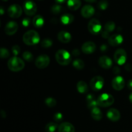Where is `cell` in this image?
I'll use <instances>...</instances> for the list:
<instances>
[{"label": "cell", "mask_w": 132, "mask_h": 132, "mask_svg": "<svg viewBox=\"0 0 132 132\" xmlns=\"http://www.w3.org/2000/svg\"><path fill=\"white\" fill-rule=\"evenodd\" d=\"M23 42L28 46H32L38 43L40 41L39 34L34 30L27 31L24 34L23 37Z\"/></svg>", "instance_id": "1"}, {"label": "cell", "mask_w": 132, "mask_h": 132, "mask_svg": "<svg viewBox=\"0 0 132 132\" xmlns=\"http://www.w3.org/2000/svg\"><path fill=\"white\" fill-rule=\"evenodd\" d=\"M55 59L59 64L63 66L68 65L72 61L70 54L67 50L61 49L55 53Z\"/></svg>", "instance_id": "2"}, {"label": "cell", "mask_w": 132, "mask_h": 132, "mask_svg": "<svg viewBox=\"0 0 132 132\" xmlns=\"http://www.w3.org/2000/svg\"><path fill=\"white\" fill-rule=\"evenodd\" d=\"M24 62L23 59L14 56L8 61V67L12 72H19L24 68Z\"/></svg>", "instance_id": "3"}, {"label": "cell", "mask_w": 132, "mask_h": 132, "mask_svg": "<svg viewBox=\"0 0 132 132\" xmlns=\"http://www.w3.org/2000/svg\"><path fill=\"white\" fill-rule=\"evenodd\" d=\"M98 106L101 107H108L114 103V98L112 95L108 94H103L99 95L97 99Z\"/></svg>", "instance_id": "4"}, {"label": "cell", "mask_w": 132, "mask_h": 132, "mask_svg": "<svg viewBox=\"0 0 132 132\" xmlns=\"http://www.w3.org/2000/svg\"><path fill=\"white\" fill-rule=\"evenodd\" d=\"M88 29L92 34L97 35L98 34L101 32V24L98 19H95V18L92 19L88 24Z\"/></svg>", "instance_id": "5"}, {"label": "cell", "mask_w": 132, "mask_h": 132, "mask_svg": "<svg viewBox=\"0 0 132 132\" xmlns=\"http://www.w3.org/2000/svg\"><path fill=\"white\" fill-rule=\"evenodd\" d=\"M90 85L93 90L95 92L99 91L104 86V79L100 76H95L90 81Z\"/></svg>", "instance_id": "6"}, {"label": "cell", "mask_w": 132, "mask_h": 132, "mask_svg": "<svg viewBox=\"0 0 132 132\" xmlns=\"http://www.w3.org/2000/svg\"><path fill=\"white\" fill-rule=\"evenodd\" d=\"M113 57L117 64L119 65H122L126 63L127 59V54L124 49L119 48L116 51Z\"/></svg>", "instance_id": "7"}, {"label": "cell", "mask_w": 132, "mask_h": 132, "mask_svg": "<svg viewBox=\"0 0 132 132\" xmlns=\"http://www.w3.org/2000/svg\"><path fill=\"white\" fill-rule=\"evenodd\" d=\"M23 10L27 15H34L37 12V6L34 1L28 0L24 3Z\"/></svg>", "instance_id": "8"}, {"label": "cell", "mask_w": 132, "mask_h": 132, "mask_svg": "<svg viewBox=\"0 0 132 132\" xmlns=\"http://www.w3.org/2000/svg\"><path fill=\"white\" fill-rule=\"evenodd\" d=\"M50 58L47 55H41L37 57L36 59L35 64L36 67L40 69H43V68H46L50 64Z\"/></svg>", "instance_id": "9"}, {"label": "cell", "mask_w": 132, "mask_h": 132, "mask_svg": "<svg viewBox=\"0 0 132 132\" xmlns=\"http://www.w3.org/2000/svg\"><path fill=\"white\" fill-rule=\"evenodd\" d=\"M8 14L12 18H18L21 15L22 9L18 4L10 5L8 9Z\"/></svg>", "instance_id": "10"}, {"label": "cell", "mask_w": 132, "mask_h": 132, "mask_svg": "<svg viewBox=\"0 0 132 132\" xmlns=\"http://www.w3.org/2000/svg\"><path fill=\"white\" fill-rule=\"evenodd\" d=\"M112 85L113 88L116 90H121L125 87V79L120 76H116L112 79Z\"/></svg>", "instance_id": "11"}, {"label": "cell", "mask_w": 132, "mask_h": 132, "mask_svg": "<svg viewBox=\"0 0 132 132\" xmlns=\"http://www.w3.org/2000/svg\"><path fill=\"white\" fill-rule=\"evenodd\" d=\"M18 30V24L15 21H10L5 27V32L8 36H12Z\"/></svg>", "instance_id": "12"}, {"label": "cell", "mask_w": 132, "mask_h": 132, "mask_svg": "<svg viewBox=\"0 0 132 132\" xmlns=\"http://www.w3.org/2000/svg\"><path fill=\"white\" fill-rule=\"evenodd\" d=\"M123 42V37L121 34H114L108 38V44L112 46H117Z\"/></svg>", "instance_id": "13"}, {"label": "cell", "mask_w": 132, "mask_h": 132, "mask_svg": "<svg viewBox=\"0 0 132 132\" xmlns=\"http://www.w3.org/2000/svg\"><path fill=\"white\" fill-rule=\"evenodd\" d=\"M81 49H82V52L85 54H91L96 50V45L92 41H88L82 45Z\"/></svg>", "instance_id": "14"}, {"label": "cell", "mask_w": 132, "mask_h": 132, "mask_svg": "<svg viewBox=\"0 0 132 132\" xmlns=\"http://www.w3.org/2000/svg\"><path fill=\"white\" fill-rule=\"evenodd\" d=\"M98 63H99V66L101 68H104V69L110 68L112 67V64H113L112 59L108 57V56H106V55H103V56L99 58Z\"/></svg>", "instance_id": "15"}, {"label": "cell", "mask_w": 132, "mask_h": 132, "mask_svg": "<svg viewBox=\"0 0 132 132\" xmlns=\"http://www.w3.org/2000/svg\"><path fill=\"white\" fill-rule=\"evenodd\" d=\"M106 116L110 121H113V122L119 121L121 118V114H120L119 111L117 110L116 108H110L108 110Z\"/></svg>", "instance_id": "16"}, {"label": "cell", "mask_w": 132, "mask_h": 132, "mask_svg": "<svg viewBox=\"0 0 132 132\" xmlns=\"http://www.w3.org/2000/svg\"><path fill=\"white\" fill-rule=\"evenodd\" d=\"M95 13V9L92 6L90 5H86L81 9V15L85 18H90Z\"/></svg>", "instance_id": "17"}, {"label": "cell", "mask_w": 132, "mask_h": 132, "mask_svg": "<svg viewBox=\"0 0 132 132\" xmlns=\"http://www.w3.org/2000/svg\"><path fill=\"white\" fill-rule=\"evenodd\" d=\"M57 38L60 42L63 43H68L72 39V36L69 32L66 31H61L58 34Z\"/></svg>", "instance_id": "18"}, {"label": "cell", "mask_w": 132, "mask_h": 132, "mask_svg": "<svg viewBox=\"0 0 132 132\" xmlns=\"http://www.w3.org/2000/svg\"><path fill=\"white\" fill-rule=\"evenodd\" d=\"M59 132H75V128L70 122H64L61 124L58 128Z\"/></svg>", "instance_id": "19"}, {"label": "cell", "mask_w": 132, "mask_h": 132, "mask_svg": "<svg viewBox=\"0 0 132 132\" xmlns=\"http://www.w3.org/2000/svg\"><path fill=\"white\" fill-rule=\"evenodd\" d=\"M74 20V17L70 14H64L61 17V21L64 25L70 24Z\"/></svg>", "instance_id": "20"}, {"label": "cell", "mask_w": 132, "mask_h": 132, "mask_svg": "<svg viewBox=\"0 0 132 132\" xmlns=\"http://www.w3.org/2000/svg\"><path fill=\"white\" fill-rule=\"evenodd\" d=\"M81 5V0H68L67 6L71 10H76L80 8Z\"/></svg>", "instance_id": "21"}, {"label": "cell", "mask_w": 132, "mask_h": 132, "mask_svg": "<svg viewBox=\"0 0 132 132\" xmlns=\"http://www.w3.org/2000/svg\"><path fill=\"white\" fill-rule=\"evenodd\" d=\"M91 116L95 121H100L103 118V113L97 106L91 110Z\"/></svg>", "instance_id": "22"}, {"label": "cell", "mask_w": 132, "mask_h": 132, "mask_svg": "<svg viewBox=\"0 0 132 132\" xmlns=\"http://www.w3.org/2000/svg\"><path fill=\"white\" fill-rule=\"evenodd\" d=\"M44 23H45V21H44L43 18L40 15H36L32 20L33 25L36 28L42 27L43 26Z\"/></svg>", "instance_id": "23"}, {"label": "cell", "mask_w": 132, "mask_h": 132, "mask_svg": "<svg viewBox=\"0 0 132 132\" xmlns=\"http://www.w3.org/2000/svg\"><path fill=\"white\" fill-rule=\"evenodd\" d=\"M77 89L80 94H86L88 91L87 84L83 81H80L77 82Z\"/></svg>", "instance_id": "24"}, {"label": "cell", "mask_w": 132, "mask_h": 132, "mask_svg": "<svg viewBox=\"0 0 132 132\" xmlns=\"http://www.w3.org/2000/svg\"><path fill=\"white\" fill-rule=\"evenodd\" d=\"M57 124L55 122H49L46 125L45 130L46 132H55L57 129L58 128Z\"/></svg>", "instance_id": "25"}, {"label": "cell", "mask_w": 132, "mask_h": 132, "mask_svg": "<svg viewBox=\"0 0 132 132\" xmlns=\"http://www.w3.org/2000/svg\"><path fill=\"white\" fill-rule=\"evenodd\" d=\"M72 64H73V67L77 70H81L85 67V63H84L83 61L79 59H76V60L73 61Z\"/></svg>", "instance_id": "26"}, {"label": "cell", "mask_w": 132, "mask_h": 132, "mask_svg": "<svg viewBox=\"0 0 132 132\" xmlns=\"http://www.w3.org/2000/svg\"><path fill=\"white\" fill-rule=\"evenodd\" d=\"M116 28V24L113 21H108L104 25V30L107 31L108 32H112Z\"/></svg>", "instance_id": "27"}, {"label": "cell", "mask_w": 132, "mask_h": 132, "mask_svg": "<svg viewBox=\"0 0 132 132\" xmlns=\"http://www.w3.org/2000/svg\"><path fill=\"white\" fill-rule=\"evenodd\" d=\"M45 102V104L50 108H53V107L55 106L57 104V101H55V99L53 97H50L46 98Z\"/></svg>", "instance_id": "28"}, {"label": "cell", "mask_w": 132, "mask_h": 132, "mask_svg": "<svg viewBox=\"0 0 132 132\" xmlns=\"http://www.w3.org/2000/svg\"><path fill=\"white\" fill-rule=\"evenodd\" d=\"M23 59H24V60L27 62H32L34 59V57H33V55H32V54L28 51H26L23 53Z\"/></svg>", "instance_id": "29"}, {"label": "cell", "mask_w": 132, "mask_h": 132, "mask_svg": "<svg viewBox=\"0 0 132 132\" xmlns=\"http://www.w3.org/2000/svg\"><path fill=\"white\" fill-rule=\"evenodd\" d=\"M41 46L43 48H50L52 46L53 42L50 39H45L41 41Z\"/></svg>", "instance_id": "30"}, {"label": "cell", "mask_w": 132, "mask_h": 132, "mask_svg": "<svg viewBox=\"0 0 132 132\" xmlns=\"http://www.w3.org/2000/svg\"><path fill=\"white\" fill-rule=\"evenodd\" d=\"M61 10L62 6L60 5H58V4L53 5L51 8V12L54 14H59L61 12Z\"/></svg>", "instance_id": "31"}, {"label": "cell", "mask_w": 132, "mask_h": 132, "mask_svg": "<svg viewBox=\"0 0 132 132\" xmlns=\"http://www.w3.org/2000/svg\"><path fill=\"white\" fill-rule=\"evenodd\" d=\"M97 6L100 10H106L108 6V2L106 0H101V1H99V3H98Z\"/></svg>", "instance_id": "32"}, {"label": "cell", "mask_w": 132, "mask_h": 132, "mask_svg": "<svg viewBox=\"0 0 132 132\" xmlns=\"http://www.w3.org/2000/svg\"><path fill=\"white\" fill-rule=\"evenodd\" d=\"M0 55L2 59H6V58L9 57L10 55V52L7 49L5 48H2L0 50Z\"/></svg>", "instance_id": "33"}, {"label": "cell", "mask_w": 132, "mask_h": 132, "mask_svg": "<svg viewBox=\"0 0 132 132\" xmlns=\"http://www.w3.org/2000/svg\"><path fill=\"white\" fill-rule=\"evenodd\" d=\"M98 106L97 101V100H95V99H92L91 101H89L87 102V107L88 108V109L92 110L95 107H97Z\"/></svg>", "instance_id": "34"}, {"label": "cell", "mask_w": 132, "mask_h": 132, "mask_svg": "<svg viewBox=\"0 0 132 132\" xmlns=\"http://www.w3.org/2000/svg\"><path fill=\"white\" fill-rule=\"evenodd\" d=\"M63 116L61 113H60V112H57L54 116V119L55 122H61L63 120Z\"/></svg>", "instance_id": "35"}, {"label": "cell", "mask_w": 132, "mask_h": 132, "mask_svg": "<svg viewBox=\"0 0 132 132\" xmlns=\"http://www.w3.org/2000/svg\"><path fill=\"white\" fill-rule=\"evenodd\" d=\"M12 52L13 54L14 55V56H17L18 55H19V53L21 52V48L18 45H14L12 48Z\"/></svg>", "instance_id": "36"}, {"label": "cell", "mask_w": 132, "mask_h": 132, "mask_svg": "<svg viewBox=\"0 0 132 132\" xmlns=\"http://www.w3.org/2000/svg\"><path fill=\"white\" fill-rule=\"evenodd\" d=\"M30 21H31L30 18H24V19H23V21H22V25L24 27H28L30 23Z\"/></svg>", "instance_id": "37"}, {"label": "cell", "mask_w": 132, "mask_h": 132, "mask_svg": "<svg viewBox=\"0 0 132 132\" xmlns=\"http://www.w3.org/2000/svg\"><path fill=\"white\" fill-rule=\"evenodd\" d=\"M101 36L102 37H104V38L105 39H108L110 37V33L109 32H108L106 30H103L101 31Z\"/></svg>", "instance_id": "38"}, {"label": "cell", "mask_w": 132, "mask_h": 132, "mask_svg": "<svg viewBox=\"0 0 132 132\" xmlns=\"http://www.w3.org/2000/svg\"><path fill=\"white\" fill-rule=\"evenodd\" d=\"M72 55L75 57L79 56V55H80V51L78 50V49H74V50L72 51Z\"/></svg>", "instance_id": "39"}, {"label": "cell", "mask_w": 132, "mask_h": 132, "mask_svg": "<svg viewBox=\"0 0 132 132\" xmlns=\"http://www.w3.org/2000/svg\"><path fill=\"white\" fill-rule=\"evenodd\" d=\"M100 50H101V52H105L108 50V46L106 45H102L100 47Z\"/></svg>", "instance_id": "40"}, {"label": "cell", "mask_w": 132, "mask_h": 132, "mask_svg": "<svg viewBox=\"0 0 132 132\" xmlns=\"http://www.w3.org/2000/svg\"><path fill=\"white\" fill-rule=\"evenodd\" d=\"M113 72L115 74H118L121 72V69L118 67H115L113 69Z\"/></svg>", "instance_id": "41"}, {"label": "cell", "mask_w": 132, "mask_h": 132, "mask_svg": "<svg viewBox=\"0 0 132 132\" xmlns=\"http://www.w3.org/2000/svg\"><path fill=\"white\" fill-rule=\"evenodd\" d=\"M127 86H128V88L130 90H132V79H130V81H128V84H127Z\"/></svg>", "instance_id": "42"}, {"label": "cell", "mask_w": 132, "mask_h": 132, "mask_svg": "<svg viewBox=\"0 0 132 132\" xmlns=\"http://www.w3.org/2000/svg\"><path fill=\"white\" fill-rule=\"evenodd\" d=\"M55 1H56L57 3H64L65 1H67V0H55Z\"/></svg>", "instance_id": "43"}, {"label": "cell", "mask_w": 132, "mask_h": 132, "mask_svg": "<svg viewBox=\"0 0 132 132\" xmlns=\"http://www.w3.org/2000/svg\"><path fill=\"white\" fill-rule=\"evenodd\" d=\"M1 116H2L3 118H5V117H6V113H5V112H4L3 110L1 111Z\"/></svg>", "instance_id": "44"}, {"label": "cell", "mask_w": 132, "mask_h": 132, "mask_svg": "<svg viewBox=\"0 0 132 132\" xmlns=\"http://www.w3.org/2000/svg\"><path fill=\"white\" fill-rule=\"evenodd\" d=\"M85 1H86V2L88 3H94L96 1V0H85Z\"/></svg>", "instance_id": "45"}, {"label": "cell", "mask_w": 132, "mask_h": 132, "mask_svg": "<svg viewBox=\"0 0 132 132\" xmlns=\"http://www.w3.org/2000/svg\"><path fill=\"white\" fill-rule=\"evenodd\" d=\"M0 12H1V15H3L4 14V10H3V8L1 6V9H0Z\"/></svg>", "instance_id": "46"}, {"label": "cell", "mask_w": 132, "mask_h": 132, "mask_svg": "<svg viewBox=\"0 0 132 132\" xmlns=\"http://www.w3.org/2000/svg\"><path fill=\"white\" fill-rule=\"evenodd\" d=\"M129 99H130V102L132 103V93H131L130 95V96H129Z\"/></svg>", "instance_id": "47"}, {"label": "cell", "mask_w": 132, "mask_h": 132, "mask_svg": "<svg viewBox=\"0 0 132 132\" xmlns=\"http://www.w3.org/2000/svg\"><path fill=\"white\" fill-rule=\"evenodd\" d=\"M2 1H7L8 0H2Z\"/></svg>", "instance_id": "48"}]
</instances>
